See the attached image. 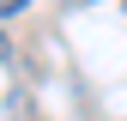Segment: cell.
<instances>
[{"mask_svg":"<svg viewBox=\"0 0 127 121\" xmlns=\"http://www.w3.org/2000/svg\"><path fill=\"white\" fill-rule=\"evenodd\" d=\"M0 60H12V42H6V36H0Z\"/></svg>","mask_w":127,"mask_h":121,"instance_id":"2","label":"cell"},{"mask_svg":"<svg viewBox=\"0 0 127 121\" xmlns=\"http://www.w3.org/2000/svg\"><path fill=\"white\" fill-rule=\"evenodd\" d=\"M30 0H0V18H12V12H24Z\"/></svg>","mask_w":127,"mask_h":121,"instance_id":"1","label":"cell"},{"mask_svg":"<svg viewBox=\"0 0 127 121\" xmlns=\"http://www.w3.org/2000/svg\"><path fill=\"white\" fill-rule=\"evenodd\" d=\"M67 6H97V0H67Z\"/></svg>","mask_w":127,"mask_h":121,"instance_id":"3","label":"cell"}]
</instances>
